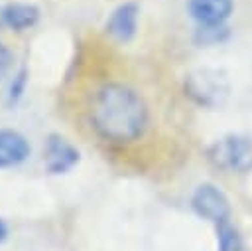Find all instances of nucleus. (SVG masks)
Listing matches in <instances>:
<instances>
[{"instance_id":"nucleus-1","label":"nucleus","mask_w":252,"mask_h":251,"mask_svg":"<svg viewBox=\"0 0 252 251\" xmlns=\"http://www.w3.org/2000/svg\"><path fill=\"white\" fill-rule=\"evenodd\" d=\"M89 121L100 138L114 144H128L146 132L150 113L136 89L110 81L93 93Z\"/></svg>"},{"instance_id":"nucleus-2","label":"nucleus","mask_w":252,"mask_h":251,"mask_svg":"<svg viewBox=\"0 0 252 251\" xmlns=\"http://www.w3.org/2000/svg\"><path fill=\"white\" fill-rule=\"evenodd\" d=\"M207 156L219 170L248 172L252 170V138L244 134H226L209 146Z\"/></svg>"},{"instance_id":"nucleus-3","label":"nucleus","mask_w":252,"mask_h":251,"mask_svg":"<svg viewBox=\"0 0 252 251\" xmlns=\"http://www.w3.org/2000/svg\"><path fill=\"white\" fill-rule=\"evenodd\" d=\"M187 95L197 101L199 105H220L226 97V81L219 71L213 69H197L193 71L185 81Z\"/></svg>"},{"instance_id":"nucleus-4","label":"nucleus","mask_w":252,"mask_h":251,"mask_svg":"<svg viewBox=\"0 0 252 251\" xmlns=\"http://www.w3.org/2000/svg\"><path fill=\"white\" fill-rule=\"evenodd\" d=\"M191 208L199 217L209 219V221H213L217 225L228 221V217H230L228 198L215 184L197 186L193 196H191Z\"/></svg>"},{"instance_id":"nucleus-5","label":"nucleus","mask_w":252,"mask_h":251,"mask_svg":"<svg viewBox=\"0 0 252 251\" xmlns=\"http://www.w3.org/2000/svg\"><path fill=\"white\" fill-rule=\"evenodd\" d=\"M81 160V152L61 134H49L43 144V166L49 174L59 176L73 170Z\"/></svg>"},{"instance_id":"nucleus-6","label":"nucleus","mask_w":252,"mask_h":251,"mask_svg":"<svg viewBox=\"0 0 252 251\" xmlns=\"http://www.w3.org/2000/svg\"><path fill=\"white\" fill-rule=\"evenodd\" d=\"M138 16L140 8L136 2H122L118 4L106 18L104 32L118 43H128L134 40L138 30Z\"/></svg>"},{"instance_id":"nucleus-7","label":"nucleus","mask_w":252,"mask_h":251,"mask_svg":"<svg viewBox=\"0 0 252 251\" xmlns=\"http://www.w3.org/2000/svg\"><path fill=\"white\" fill-rule=\"evenodd\" d=\"M232 8V0H187V12L199 26H224Z\"/></svg>"},{"instance_id":"nucleus-8","label":"nucleus","mask_w":252,"mask_h":251,"mask_svg":"<svg viewBox=\"0 0 252 251\" xmlns=\"http://www.w3.org/2000/svg\"><path fill=\"white\" fill-rule=\"evenodd\" d=\"M32 152L28 138L14 128H0V168L22 164Z\"/></svg>"},{"instance_id":"nucleus-9","label":"nucleus","mask_w":252,"mask_h":251,"mask_svg":"<svg viewBox=\"0 0 252 251\" xmlns=\"http://www.w3.org/2000/svg\"><path fill=\"white\" fill-rule=\"evenodd\" d=\"M39 20V8L30 2H10L2 6V22L14 32L30 30Z\"/></svg>"},{"instance_id":"nucleus-10","label":"nucleus","mask_w":252,"mask_h":251,"mask_svg":"<svg viewBox=\"0 0 252 251\" xmlns=\"http://www.w3.org/2000/svg\"><path fill=\"white\" fill-rule=\"evenodd\" d=\"M28 77H30V71L26 67H20L14 73V77L8 85V91H6V107L12 109L22 101V97L26 93V87H28Z\"/></svg>"},{"instance_id":"nucleus-11","label":"nucleus","mask_w":252,"mask_h":251,"mask_svg":"<svg viewBox=\"0 0 252 251\" xmlns=\"http://www.w3.org/2000/svg\"><path fill=\"white\" fill-rule=\"evenodd\" d=\"M228 36L226 26H199L195 30V43L199 45H215L224 42Z\"/></svg>"},{"instance_id":"nucleus-12","label":"nucleus","mask_w":252,"mask_h":251,"mask_svg":"<svg viewBox=\"0 0 252 251\" xmlns=\"http://www.w3.org/2000/svg\"><path fill=\"white\" fill-rule=\"evenodd\" d=\"M219 251H242V239L228 221L219 223Z\"/></svg>"},{"instance_id":"nucleus-13","label":"nucleus","mask_w":252,"mask_h":251,"mask_svg":"<svg viewBox=\"0 0 252 251\" xmlns=\"http://www.w3.org/2000/svg\"><path fill=\"white\" fill-rule=\"evenodd\" d=\"M10 67H12V53L4 43H0V81L6 77Z\"/></svg>"},{"instance_id":"nucleus-14","label":"nucleus","mask_w":252,"mask_h":251,"mask_svg":"<svg viewBox=\"0 0 252 251\" xmlns=\"http://www.w3.org/2000/svg\"><path fill=\"white\" fill-rule=\"evenodd\" d=\"M6 239H8V225H6L4 219H0V245H2Z\"/></svg>"},{"instance_id":"nucleus-15","label":"nucleus","mask_w":252,"mask_h":251,"mask_svg":"<svg viewBox=\"0 0 252 251\" xmlns=\"http://www.w3.org/2000/svg\"><path fill=\"white\" fill-rule=\"evenodd\" d=\"M4 26V22H2V8H0V28Z\"/></svg>"}]
</instances>
